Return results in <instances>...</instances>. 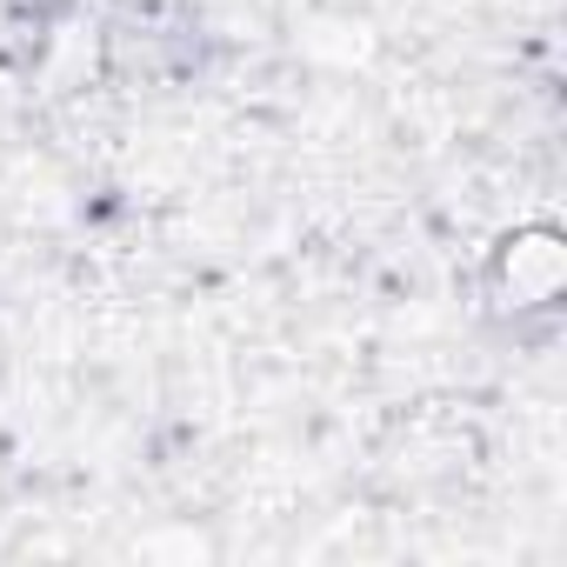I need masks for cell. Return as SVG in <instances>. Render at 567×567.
Listing matches in <instances>:
<instances>
[{"label":"cell","instance_id":"1","mask_svg":"<svg viewBox=\"0 0 567 567\" xmlns=\"http://www.w3.org/2000/svg\"><path fill=\"white\" fill-rule=\"evenodd\" d=\"M560 288H567V240H560V227L520 220L514 234H501V247L487 254V301H494V315H514V321L554 315Z\"/></svg>","mask_w":567,"mask_h":567}]
</instances>
